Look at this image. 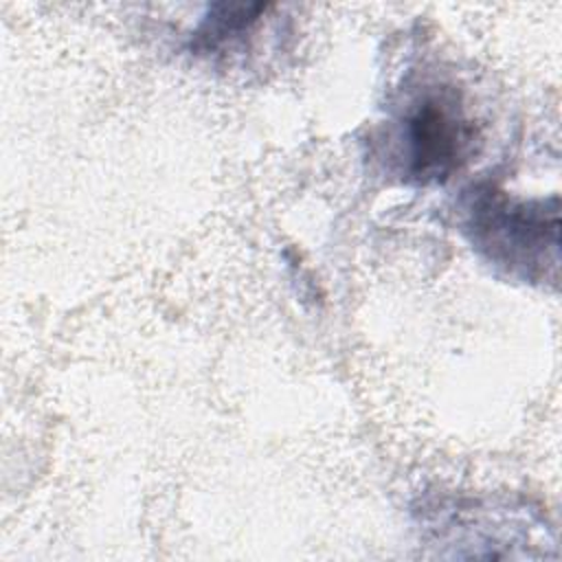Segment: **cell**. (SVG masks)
<instances>
[{
	"label": "cell",
	"mask_w": 562,
	"mask_h": 562,
	"mask_svg": "<svg viewBox=\"0 0 562 562\" xmlns=\"http://www.w3.org/2000/svg\"><path fill=\"white\" fill-rule=\"evenodd\" d=\"M472 244L496 266L522 279H542L558 266V200L516 202L479 189L468 206Z\"/></svg>",
	"instance_id": "6da1fadb"
},
{
	"label": "cell",
	"mask_w": 562,
	"mask_h": 562,
	"mask_svg": "<svg viewBox=\"0 0 562 562\" xmlns=\"http://www.w3.org/2000/svg\"><path fill=\"white\" fill-rule=\"evenodd\" d=\"M400 160L415 182H443L465 160L474 143V125L459 94L448 86H428L400 116Z\"/></svg>",
	"instance_id": "7a4b0ae2"
},
{
	"label": "cell",
	"mask_w": 562,
	"mask_h": 562,
	"mask_svg": "<svg viewBox=\"0 0 562 562\" xmlns=\"http://www.w3.org/2000/svg\"><path fill=\"white\" fill-rule=\"evenodd\" d=\"M259 11H263L261 4H222L215 7V11L202 22V26L195 33V48L200 50H215L226 40L237 37V33L246 31L250 24L257 22Z\"/></svg>",
	"instance_id": "3957f363"
}]
</instances>
